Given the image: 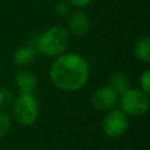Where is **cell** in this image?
<instances>
[{
  "mask_svg": "<svg viewBox=\"0 0 150 150\" xmlns=\"http://www.w3.org/2000/svg\"><path fill=\"white\" fill-rule=\"evenodd\" d=\"M89 76L87 61L79 54H61L52 63L49 77L52 83L64 91H75L82 88Z\"/></svg>",
  "mask_w": 150,
  "mask_h": 150,
  "instance_id": "cell-1",
  "label": "cell"
},
{
  "mask_svg": "<svg viewBox=\"0 0 150 150\" xmlns=\"http://www.w3.org/2000/svg\"><path fill=\"white\" fill-rule=\"evenodd\" d=\"M68 42L67 30L61 26H53L38 38L35 49L47 56H59L66 52Z\"/></svg>",
  "mask_w": 150,
  "mask_h": 150,
  "instance_id": "cell-2",
  "label": "cell"
},
{
  "mask_svg": "<svg viewBox=\"0 0 150 150\" xmlns=\"http://www.w3.org/2000/svg\"><path fill=\"white\" fill-rule=\"evenodd\" d=\"M13 114L20 124H33L39 116V105L35 97L28 94H20V96L13 102Z\"/></svg>",
  "mask_w": 150,
  "mask_h": 150,
  "instance_id": "cell-3",
  "label": "cell"
},
{
  "mask_svg": "<svg viewBox=\"0 0 150 150\" xmlns=\"http://www.w3.org/2000/svg\"><path fill=\"white\" fill-rule=\"evenodd\" d=\"M121 109L124 114L139 116L146 112L149 108V98L148 94H145L141 89H131L129 88L121 95L120 98Z\"/></svg>",
  "mask_w": 150,
  "mask_h": 150,
  "instance_id": "cell-4",
  "label": "cell"
},
{
  "mask_svg": "<svg viewBox=\"0 0 150 150\" xmlns=\"http://www.w3.org/2000/svg\"><path fill=\"white\" fill-rule=\"evenodd\" d=\"M102 129L105 136L109 138L121 137L128 129V118L125 114L117 109L110 110L102 122Z\"/></svg>",
  "mask_w": 150,
  "mask_h": 150,
  "instance_id": "cell-5",
  "label": "cell"
},
{
  "mask_svg": "<svg viewBox=\"0 0 150 150\" xmlns=\"http://www.w3.org/2000/svg\"><path fill=\"white\" fill-rule=\"evenodd\" d=\"M90 101L97 111H110L118 102V94L110 86H101L91 94Z\"/></svg>",
  "mask_w": 150,
  "mask_h": 150,
  "instance_id": "cell-6",
  "label": "cell"
},
{
  "mask_svg": "<svg viewBox=\"0 0 150 150\" xmlns=\"http://www.w3.org/2000/svg\"><path fill=\"white\" fill-rule=\"evenodd\" d=\"M15 83L21 91V94H28L33 95L36 89V77L35 75L29 70H20L15 75Z\"/></svg>",
  "mask_w": 150,
  "mask_h": 150,
  "instance_id": "cell-7",
  "label": "cell"
},
{
  "mask_svg": "<svg viewBox=\"0 0 150 150\" xmlns=\"http://www.w3.org/2000/svg\"><path fill=\"white\" fill-rule=\"evenodd\" d=\"M89 19L83 12H75L68 22L69 30L76 36H83L89 30Z\"/></svg>",
  "mask_w": 150,
  "mask_h": 150,
  "instance_id": "cell-8",
  "label": "cell"
},
{
  "mask_svg": "<svg viewBox=\"0 0 150 150\" xmlns=\"http://www.w3.org/2000/svg\"><path fill=\"white\" fill-rule=\"evenodd\" d=\"M36 57V49L32 46H21L13 54V62L16 66L30 64Z\"/></svg>",
  "mask_w": 150,
  "mask_h": 150,
  "instance_id": "cell-9",
  "label": "cell"
},
{
  "mask_svg": "<svg viewBox=\"0 0 150 150\" xmlns=\"http://www.w3.org/2000/svg\"><path fill=\"white\" fill-rule=\"evenodd\" d=\"M109 84L118 95H122L124 91H127L130 88L129 77L122 71H116L111 74L109 79Z\"/></svg>",
  "mask_w": 150,
  "mask_h": 150,
  "instance_id": "cell-10",
  "label": "cell"
},
{
  "mask_svg": "<svg viewBox=\"0 0 150 150\" xmlns=\"http://www.w3.org/2000/svg\"><path fill=\"white\" fill-rule=\"evenodd\" d=\"M135 55L142 62H150V40L148 36H141L135 42Z\"/></svg>",
  "mask_w": 150,
  "mask_h": 150,
  "instance_id": "cell-11",
  "label": "cell"
},
{
  "mask_svg": "<svg viewBox=\"0 0 150 150\" xmlns=\"http://www.w3.org/2000/svg\"><path fill=\"white\" fill-rule=\"evenodd\" d=\"M9 129H11V118L5 111L0 110V137L6 136Z\"/></svg>",
  "mask_w": 150,
  "mask_h": 150,
  "instance_id": "cell-12",
  "label": "cell"
},
{
  "mask_svg": "<svg viewBox=\"0 0 150 150\" xmlns=\"http://www.w3.org/2000/svg\"><path fill=\"white\" fill-rule=\"evenodd\" d=\"M13 103V94L6 88H0V109L8 107Z\"/></svg>",
  "mask_w": 150,
  "mask_h": 150,
  "instance_id": "cell-13",
  "label": "cell"
},
{
  "mask_svg": "<svg viewBox=\"0 0 150 150\" xmlns=\"http://www.w3.org/2000/svg\"><path fill=\"white\" fill-rule=\"evenodd\" d=\"M139 83H141V90H143L145 94H149V90H150V70L149 69L142 73Z\"/></svg>",
  "mask_w": 150,
  "mask_h": 150,
  "instance_id": "cell-14",
  "label": "cell"
},
{
  "mask_svg": "<svg viewBox=\"0 0 150 150\" xmlns=\"http://www.w3.org/2000/svg\"><path fill=\"white\" fill-rule=\"evenodd\" d=\"M69 1H70L71 5H74L75 7L81 8V7H86V6H88L93 0H69Z\"/></svg>",
  "mask_w": 150,
  "mask_h": 150,
  "instance_id": "cell-15",
  "label": "cell"
}]
</instances>
